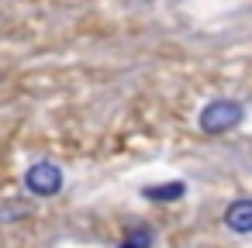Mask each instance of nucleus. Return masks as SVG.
<instances>
[{"mask_svg": "<svg viewBox=\"0 0 252 248\" xmlns=\"http://www.w3.org/2000/svg\"><path fill=\"white\" fill-rule=\"evenodd\" d=\"M238 121H242V104H235V100H211L200 110V131H207V135H221V131L235 128Z\"/></svg>", "mask_w": 252, "mask_h": 248, "instance_id": "1", "label": "nucleus"}, {"mask_svg": "<svg viewBox=\"0 0 252 248\" xmlns=\"http://www.w3.org/2000/svg\"><path fill=\"white\" fill-rule=\"evenodd\" d=\"M152 245V231H131L128 241H121L118 248H149Z\"/></svg>", "mask_w": 252, "mask_h": 248, "instance_id": "5", "label": "nucleus"}, {"mask_svg": "<svg viewBox=\"0 0 252 248\" xmlns=\"http://www.w3.org/2000/svg\"><path fill=\"white\" fill-rule=\"evenodd\" d=\"M224 224H228L235 234H252V200H249V196L235 200V203L224 210Z\"/></svg>", "mask_w": 252, "mask_h": 248, "instance_id": "3", "label": "nucleus"}, {"mask_svg": "<svg viewBox=\"0 0 252 248\" xmlns=\"http://www.w3.org/2000/svg\"><path fill=\"white\" fill-rule=\"evenodd\" d=\"M25 186H28V193H35V196H52V193H59V186H63V169L52 165V162H35V165L25 172Z\"/></svg>", "mask_w": 252, "mask_h": 248, "instance_id": "2", "label": "nucleus"}, {"mask_svg": "<svg viewBox=\"0 0 252 248\" xmlns=\"http://www.w3.org/2000/svg\"><path fill=\"white\" fill-rule=\"evenodd\" d=\"M145 193V200H156V203H169V200H180L183 193H187V183H162V186H145L142 190Z\"/></svg>", "mask_w": 252, "mask_h": 248, "instance_id": "4", "label": "nucleus"}]
</instances>
